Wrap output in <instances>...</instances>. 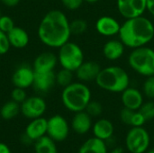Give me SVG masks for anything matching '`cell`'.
<instances>
[{
    "mask_svg": "<svg viewBox=\"0 0 154 153\" xmlns=\"http://www.w3.org/2000/svg\"><path fill=\"white\" fill-rule=\"evenodd\" d=\"M153 77H154V74H153Z\"/></svg>",
    "mask_w": 154,
    "mask_h": 153,
    "instance_id": "7bdbcfd3",
    "label": "cell"
},
{
    "mask_svg": "<svg viewBox=\"0 0 154 153\" xmlns=\"http://www.w3.org/2000/svg\"><path fill=\"white\" fill-rule=\"evenodd\" d=\"M92 117L86 111L75 113L74 116L72 117L71 128L76 133L79 135L88 133L92 129Z\"/></svg>",
    "mask_w": 154,
    "mask_h": 153,
    "instance_id": "ac0fdd59",
    "label": "cell"
},
{
    "mask_svg": "<svg viewBox=\"0 0 154 153\" xmlns=\"http://www.w3.org/2000/svg\"><path fill=\"white\" fill-rule=\"evenodd\" d=\"M101 70L100 65L93 60L84 61L74 72L79 81L83 83L95 81Z\"/></svg>",
    "mask_w": 154,
    "mask_h": 153,
    "instance_id": "7c38bea8",
    "label": "cell"
},
{
    "mask_svg": "<svg viewBox=\"0 0 154 153\" xmlns=\"http://www.w3.org/2000/svg\"><path fill=\"white\" fill-rule=\"evenodd\" d=\"M78 153H108L107 145L105 141L92 137L80 146Z\"/></svg>",
    "mask_w": 154,
    "mask_h": 153,
    "instance_id": "7402d4cb",
    "label": "cell"
},
{
    "mask_svg": "<svg viewBox=\"0 0 154 153\" xmlns=\"http://www.w3.org/2000/svg\"><path fill=\"white\" fill-rule=\"evenodd\" d=\"M34 81V70L32 66L22 64L15 69L12 76V83L15 87L27 89L32 87Z\"/></svg>",
    "mask_w": 154,
    "mask_h": 153,
    "instance_id": "8fae6325",
    "label": "cell"
},
{
    "mask_svg": "<svg viewBox=\"0 0 154 153\" xmlns=\"http://www.w3.org/2000/svg\"><path fill=\"white\" fill-rule=\"evenodd\" d=\"M134 113V110H131L129 108L124 107L121 110V112H120V119H121L122 123L126 124V125H130L131 126L132 118H133Z\"/></svg>",
    "mask_w": 154,
    "mask_h": 153,
    "instance_id": "d6a6232c",
    "label": "cell"
},
{
    "mask_svg": "<svg viewBox=\"0 0 154 153\" xmlns=\"http://www.w3.org/2000/svg\"><path fill=\"white\" fill-rule=\"evenodd\" d=\"M2 16V14H1V10H0V17Z\"/></svg>",
    "mask_w": 154,
    "mask_h": 153,
    "instance_id": "b9f144b4",
    "label": "cell"
},
{
    "mask_svg": "<svg viewBox=\"0 0 154 153\" xmlns=\"http://www.w3.org/2000/svg\"><path fill=\"white\" fill-rule=\"evenodd\" d=\"M125 152V151H124V149L122 148V147H116V148H115V149H113L109 153H124Z\"/></svg>",
    "mask_w": 154,
    "mask_h": 153,
    "instance_id": "f35d334b",
    "label": "cell"
},
{
    "mask_svg": "<svg viewBox=\"0 0 154 153\" xmlns=\"http://www.w3.org/2000/svg\"><path fill=\"white\" fill-rule=\"evenodd\" d=\"M69 133V124L65 117L54 115L47 119V135L56 142L65 141Z\"/></svg>",
    "mask_w": 154,
    "mask_h": 153,
    "instance_id": "ba28073f",
    "label": "cell"
},
{
    "mask_svg": "<svg viewBox=\"0 0 154 153\" xmlns=\"http://www.w3.org/2000/svg\"><path fill=\"white\" fill-rule=\"evenodd\" d=\"M69 27L71 34L74 35H81L88 30V23L84 19H74L69 22Z\"/></svg>",
    "mask_w": 154,
    "mask_h": 153,
    "instance_id": "484cf974",
    "label": "cell"
},
{
    "mask_svg": "<svg viewBox=\"0 0 154 153\" xmlns=\"http://www.w3.org/2000/svg\"><path fill=\"white\" fill-rule=\"evenodd\" d=\"M91 97L90 88L81 81H73L63 87L60 96L64 107L72 113L85 111L88 104L91 101Z\"/></svg>",
    "mask_w": 154,
    "mask_h": 153,
    "instance_id": "3957f363",
    "label": "cell"
},
{
    "mask_svg": "<svg viewBox=\"0 0 154 153\" xmlns=\"http://www.w3.org/2000/svg\"><path fill=\"white\" fill-rule=\"evenodd\" d=\"M0 153H12L10 148L4 142H0Z\"/></svg>",
    "mask_w": 154,
    "mask_h": 153,
    "instance_id": "74e56055",
    "label": "cell"
},
{
    "mask_svg": "<svg viewBox=\"0 0 154 153\" xmlns=\"http://www.w3.org/2000/svg\"><path fill=\"white\" fill-rule=\"evenodd\" d=\"M58 63V57L56 54L51 51H45L35 58L32 68L34 72L54 71Z\"/></svg>",
    "mask_w": 154,
    "mask_h": 153,
    "instance_id": "2e32d148",
    "label": "cell"
},
{
    "mask_svg": "<svg viewBox=\"0 0 154 153\" xmlns=\"http://www.w3.org/2000/svg\"><path fill=\"white\" fill-rule=\"evenodd\" d=\"M130 68L137 74L143 77H151L154 74V50L142 46L133 49L128 56Z\"/></svg>",
    "mask_w": 154,
    "mask_h": 153,
    "instance_id": "5b68a950",
    "label": "cell"
},
{
    "mask_svg": "<svg viewBox=\"0 0 154 153\" xmlns=\"http://www.w3.org/2000/svg\"><path fill=\"white\" fill-rule=\"evenodd\" d=\"M118 35L125 47L135 49L146 46L154 38V24L143 15L128 18L121 24Z\"/></svg>",
    "mask_w": 154,
    "mask_h": 153,
    "instance_id": "7a4b0ae2",
    "label": "cell"
},
{
    "mask_svg": "<svg viewBox=\"0 0 154 153\" xmlns=\"http://www.w3.org/2000/svg\"><path fill=\"white\" fill-rule=\"evenodd\" d=\"M1 1V3L4 5H5V6H7V7H14V6H16L18 4H19V2H20V0H0Z\"/></svg>",
    "mask_w": 154,
    "mask_h": 153,
    "instance_id": "d590c367",
    "label": "cell"
},
{
    "mask_svg": "<svg viewBox=\"0 0 154 153\" xmlns=\"http://www.w3.org/2000/svg\"><path fill=\"white\" fill-rule=\"evenodd\" d=\"M56 84V72H34V81L32 87L39 93H47Z\"/></svg>",
    "mask_w": 154,
    "mask_h": 153,
    "instance_id": "9a60e30c",
    "label": "cell"
},
{
    "mask_svg": "<svg viewBox=\"0 0 154 153\" xmlns=\"http://www.w3.org/2000/svg\"><path fill=\"white\" fill-rule=\"evenodd\" d=\"M146 122L147 121L144 118V116L137 110V111H134V113L131 126L132 127H142V126H143V124Z\"/></svg>",
    "mask_w": 154,
    "mask_h": 153,
    "instance_id": "e575fe53",
    "label": "cell"
},
{
    "mask_svg": "<svg viewBox=\"0 0 154 153\" xmlns=\"http://www.w3.org/2000/svg\"><path fill=\"white\" fill-rule=\"evenodd\" d=\"M143 95L150 98L153 99L154 98V77H147L146 80L143 82Z\"/></svg>",
    "mask_w": 154,
    "mask_h": 153,
    "instance_id": "f1b7e54d",
    "label": "cell"
},
{
    "mask_svg": "<svg viewBox=\"0 0 154 153\" xmlns=\"http://www.w3.org/2000/svg\"><path fill=\"white\" fill-rule=\"evenodd\" d=\"M19 113H21L20 104L14 102L12 99L5 103L0 110V115L4 120H12L16 117Z\"/></svg>",
    "mask_w": 154,
    "mask_h": 153,
    "instance_id": "cb8c5ba5",
    "label": "cell"
},
{
    "mask_svg": "<svg viewBox=\"0 0 154 153\" xmlns=\"http://www.w3.org/2000/svg\"><path fill=\"white\" fill-rule=\"evenodd\" d=\"M11 45L7 37V33L0 30V55H4L8 52Z\"/></svg>",
    "mask_w": 154,
    "mask_h": 153,
    "instance_id": "1f68e13d",
    "label": "cell"
},
{
    "mask_svg": "<svg viewBox=\"0 0 154 153\" xmlns=\"http://www.w3.org/2000/svg\"><path fill=\"white\" fill-rule=\"evenodd\" d=\"M91 130L94 137L106 142L113 137L115 127L111 121L106 118H101L93 124Z\"/></svg>",
    "mask_w": 154,
    "mask_h": 153,
    "instance_id": "d6986e66",
    "label": "cell"
},
{
    "mask_svg": "<svg viewBox=\"0 0 154 153\" xmlns=\"http://www.w3.org/2000/svg\"><path fill=\"white\" fill-rule=\"evenodd\" d=\"M146 119V121H151L154 119V102L148 101L143 102L140 109L138 110Z\"/></svg>",
    "mask_w": 154,
    "mask_h": 153,
    "instance_id": "83f0119b",
    "label": "cell"
},
{
    "mask_svg": "<svg viewBox=\"0 0 154 153\" xmlns=\"http://www.w3.org/2000/svg\"><path fill=\"white\" fill-rule=\"evenodd\" d=\"M27 94L25 89L23 88H20V87H15L12 90L11 92V99L14 100V102L18 103V104H22L26 98H27Z\"/></svg>",
    "mask_w": 154,
    "mask_h": 153,
    "instance_id": "f546056e",
    "label": "cell"
},
{
    "mask_svg": "<svg viewBox=\"0 0 154 153\" xmlns=\"http://www.w3.org/2000/svg\"><path fill=\"white\" fill-rule=\"evenodd\" d=\"M20 106L22 115L31 120L42 117L47 109L45 100L40 96H28Z\"/></svg>",
    "mask_w": 154,
    "mask_h": 153,
    "instance_id": "9c48e42d",
    "label": "cell"
},
{
    "mask_svg": "<svg viewBox=\"0 0 154 153\" xmlns=\"http://www.w3.org/2000/svg\"><path fill=\"white\" fill-rule=\"evenodd\" d=\"M35 153H58L56 142L48 135H45L34 143Z\"/></svg>",
    "mask_w": 154,
    "mask_h": 153,
    "instance_id": "603a6c76",
    "label": "cell"
},
{
    "mask_svg": "<svg viewBox=\"0 0 154 153\" xmlns=\"http://www.w3.org/2000/svg\"><path fill=\"white\" fill-rule=\"evenodd\" d=\"M74 72L66 69L61 68L58 72H56V84L61 87H65L73 82Z\"/></svg>",
    "mask_w": 154,
    "mask_h": 153,
    "instance_id": "d4e9b609",
    "label": "cell"
},
{
    "mask_svg": "<svg viewBox=\"0 0 154 153\" xmlns=\"http://www.w3.org/2000/svg\"><path fill=\"white\" fill-rule=\"evenodd\" d=\"M121 94V102L124 107L137 111L143 104V94L136 87H128Z\"/></svg>",
    "mask_w": 154,
    "mask_h": 153,
    "instance_id": "5bb4252c",
    "label": "cell"
},
{
    "mask_svg": "<svg viewBox=\"0 0 154 153\" xmlns=\"http://www.w3.org/2000/svg\"><path fill=\"white\" fill-rule=\"evenodd\" d=\"M95 27L99 34L106 37H111L119 33L121 24L112 16L103 15L97 20Z\"/></svg>",
    "mask_w": 154,
    "mask_h": 153,
    "instance_id": "4fadbf2b",
    "label": "cell"
},
{
    "mask_svg": "<svg viewBox=\"0 0 154 153\" xmlns=\"http://www.w3.org/2000/svg\"><path fill=\"white\" fill-rule=\"evenodd\" d=\"M150 143V134L143 126L132 127L125 136V147L131 153H145Z\"/></svg>",
    "mask_w": 154,
    "mask_h": 153,
    "instance_id": "52a82bcc",
    "label": "cell"
},
{
    "mask_svg": "<svg viewBox=\"0 0 154 153\" xmlns=\"http://www.w3.org/2000/svg\"><path fill=\"white\" fill-rule=\"evenodd\" d=\"M7 37L11 47L15 49L25 48L30 41V36L26 30L19 26H14L9 32H7Z\"/></svg>",
    "mask_w": 154,
    "mask_h": 153,
    "instance_id": "44dd1931",
    "label": "cell"
},
{
    "mask_svg": "<svg viewBox=\"0 0 154 153\" xmlns=\"http://www.w3.org/2000/svg\"><path fill=\"white\" fill-rule=\"evenodd\" d=\"M146 153H154V149H152V150H150V151H147Z\"/></svg>",
    "mask_w": 154,
    "mask_h": 153,
    "instance_id": "60d3db41",
    "label": "cell"
},
{
    "mask_svg": "<svg viewBox=\"0 0 154 153\" xmlns=\"http://www.w3.org/2000/svg\"><path fill=\"white\" fill-rule=\"evenodd\" d=\"M125 46L121 41V40L112 39L107 41L103 46V55L104 57L110 61H115L119 60L125 53Z\"/></svg>",
    "mask_w": 154,
    "mask_h": 153,
    "instance_id": "ffe728a7",
    "label": "cell"
},
{
    "mask_svg": "<svg viewBox=\"0 0 154 153\" xmlns=\"http://www.w3.org/2000/svg\"><path fill=\"white\" fill-rule=\"evenodd\" d=\"M14 20L8 16V15H3L0 17V30L4 32L7 33L9 32L14 27Z\"/></svg>",
    "mask_w": 154,
    "mask_h": 153,
    "instance_id": "4dcf8cb0",
    "label": "cell"
},
{
    "mask_svg": "<svg viewBox=\"0 0 154 153\" xmlns=\"http://www.w3.org/2000/svg\"><path fill=\"white\" fill-rule=\"evenodd\" d=\"M37 34L42 44L51 49H59L72 35L68 16L58 9L49 11L41 20Z\"/></svg>",
    "mask_w": 154,
    "mask_h": 153,
    "instance_id": "6da1fadb",
    "label": "cell"
},
{
    "mask_svg": "<svg viewBox=\"0 0 154 153\" xmlns=\"http://www.w3.org/2000/svg\"><path fill=\"white\" fill-rule=\"evenodd\" d=\"M24 134L32 142L47 135V119L42 116L32 119L25 128Z\"/></svg>",
    "mask_w": 154,
    "mask_h": 153,
    "instance_id": "e0dca14e",
    "label": "cell"
},
{
    "mask_svg": "<svg viewBox=\"0 0 154 153\" xmlns=\"http://www.w3.org/2000/svg\"><path fill=\"white\" fill-rule=\"evenodd\" d=\"M117 10L125 19L143 15L147 10V0H116Z\"/></svg>",
    "mask_w": 154,
    "mask_h": 153,
    "instance_id": "30bf717a",
    "label": "cell"
},
{
    "mask_svg": "<svg viewBox=\"0 0 154 153\" xmlns=\"http://www.w3.org/2000/svg\"><path fill=\"white\" fill-rule=\"evenodd\" d=\"M85 111H86L91 117H98V116H100V115H102V113H103V106H102V104H101L100 102H98V101L91 100V101L88 104V106H87Z\"/></svg>",
    "mask_w": 154,
    "mask_h": 153,
    "instance_id": "4316f807",
    "label": "cell"
},
{
    "mask_svg": "<svg viewBox=\"0 0 154 153\" xmlns=\"http://www.w3.org/2000/svg\"><path fill=\"white\" fill-rule=\"evenodd\" d=\"M58 62L61 68L75 72L85 61L84 52L81 47L73 41H67L58 51Z\"/></svg>",
    "mask_w": 154,
    "mask_h": 153,
    "instance_id": "8992f818",
    "label": "cell"
},
{
    "mask_svg": "<svg viewBox=\"0 0 154 153\" xmlns=\"http://www.w3.org/2000/svg\"><path fill=\"white\" fill-rule=\"evenodd\" d=\"M95 81L101 89L111 93H122L130 85L128 73L118 66L101 69Z\"/></svg>",
    "mask_w": 154,
    "mask_h": 153,
    "instance_id": "277c9868",
    "label": "cell"
},
{
    "mask_svg": "<svg viewBox=\"0 0 154 153\" xmlns=\"http://www.w3.org/2000/svg\"><path fill=\"white\" fill-rule=\"evenodd\" d=\"M63 6L70 11H75L80 8L85 0H60Z\"/></svg>",
    "mask_w": 154,
    "mask_h": 153,
    "instance_id": "836d02e7",
    "label": "cell"
},
{
    "mask_svg": "<svg viewBox=\"0 0 154 153\" xmlns=\"http://www.w3.org/2000/svg\"><path fill=\"white\" fill-rule=\"evenodd\" d=\"M147 11L154 16V0H147Z\"/></svg>",
    "mask_w": 154,
    "mask_h": 153,
    "instance_id": "8d00e7d4",
    "label": "cell"
},
{
    "mask_svg": "<svg viewBox=\"0 0 154 153\" xmlns=\"http://www.w3.org/2000/svg\"><path fill=\"white\" fill-rule=\"evenodd\" d=\"M99 0H85V2L88 3V4H95L97 2H98Z\"/></svg>",
    "mask_w": 154,
    "mask_h": 153,
    "instance_id": "ab89813d",
    "label": "cell"
}]
</instances>
